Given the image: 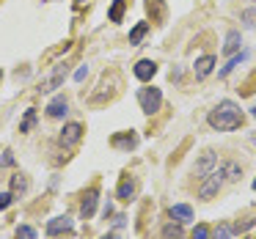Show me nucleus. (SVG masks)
<instances>
[{"label":"nucleus","instance_id":"nucleus-18","mask_svg":"<svg viewBox=\"0 0 256 239\" xmlns=\"http://www.w3.org/2000/svg\"><path fill=\"white\" fill-rule=\"evenodd\" d=\"M132 195H135V184L130 182V179H124V182L118 184V198H122V201H130Z\"/></svg>","mask_w":256,"mask_h":239},{"label":"nucleus","instance_id":"nucleus-31","mask_svg":"<svg viewBox=\"0 0 256 239\" xmlns=\"http://www.w3.org/2000/svg\"><path fill=\"white\" fill-rule=\"evenodd\" d=\"M102 239H122V237H118V234H105Z\"/></svg>","mask_w":256,"mask_h":239},{"label":"nucleus","instance_id":"nucleus-27","mask_svg":"<svg viewBox=\"0 0 256 239\" xmlns=\"http://www.w3.org/2000/svg\"><path fill=\"white\" fill-rule=\"evenodd\" d=\"M193 239H210V228H206V226H196Z\"/></svg>","mask_w":256,"mask_h":239},{"label":"nucleus","instance_id":"nucleus-19","mask_svg":"<svg viewBox=\"0 0 256 239\" xmlns=\"http://www.w3.org/2000/svg\"><path fill=\"white\" fill-rule=\"evenodd\" d=\"M182 237H184V234H182V226H179V223H176V226L168 223V226L162 228V239H182Z\"/></svg>","mask_w":256,"mask_h":239},{"label":"nucleus","instance_id":"nucleus-8","mask_svg":"<svg viewBox=\"0 0 256 239\" xmlns=\"http://www.w3.org/2000/svg\"><path fill=\"white\" fill-rule=\"evenodd\" d=\"M69 231H72V220H69V217H52V220L47 223V234H50V237L69 234Z\"/></svg>","mask_w":256,"mask_h":239},{"label":"nucleus","instance_id":"nucleus-22","mask_svg":"<svg viewBox=\"0 0 256 239\" xmlns=\"http://www.w3.org/2000/svg\"><path fill=\"white\" fill-rule=\"evenodd\" d=\"M12 190H14V193H28V179H25V176H14L12 179Z\"/></svg>","mask_w":256,"mask_h":239},{"label":"nucleus","instance_id":"nucleus-29","mask_svg":"<svg viewBox=\"0 0 256 239\" xmlns=\"http://www.w3.org/2000/svg\"><path fill=\"white\" fill-rule=\"evenodd\" d=\"M3 165H14V157H12V151H6V154H3Z\"/></svg>","mask_w":256,"mask_h":239},{"label":"nucleus","instance_id":"nucleus-35","mask_svg":"<svg viewBox=\"0 0 256 239\" xmlns=\"http://www.w3.org/2000/svg\"><path fill=\"white\" fill-rule=\"evenodd\" d=\"M0 80H3V72H0Z\"/></svg>","mask_w":256,"mask_h":239},{"label":"nucleus","instance_id":"nucleus-36","mask_svg":"<svg viewBox=\"0 0 256 239\" xmlns=\"http://www.w3.org/2000/svg\"><path fill=\"white\" fill-rule=\"evenodd\" d=\"M254 239H256V237H254Z\"/></svg>","mask_w":256,"mask_h":239},{"label":"nucleus","instance_id":"nucleus-12","mask_svg":"<svg viewBox=\"0 0 256 239\" xmlns=\"http://www.w3.org/2000/svg\"><path fill=\"white\" fill-rule=\"evenodd\" d=\"M171 217L176 223H188V220H193V209L188 204H176V206H171Z\"/></svg>","mask_w":256,"mask_h":239},{"label":"nucleus","instance_id":"nucleus-14","mask_svg":"<svg viewBox=\"0 0 256 239\" xmlns=\"http://www.w3.org/2000/svg\"><path fill=\"white\" fill-rule=\"evenodd\" d=\"M240 44H242V39H240V33H237V30H228V36H226V44H223V52H226V55H232V52H237V50H240Z\"/></svg>","mask_w":256,"mask_h":239},{"label":"nucleus","instance_id":"nucleus-33","mask_svg":"<svg viewBox=\"0 0 256 239\" xmlns=\"http://www.w3.org/2000/svg\"><path fill=\"white\" fill-rule=\"evenodd\" d=\"M74 3H86V0H74Z\"/></svg>","mask_w":256,"mask_h":239},{"label":"nucleus","instance_id":"nucleus-25","mask_svg":"<svg viewBox=\"0 0 256 239\" xmlns=\"http://www.w3.org/2000/svg\"><path fill=\"white\" fill-rule=\"evenodd\" d=\"M12 201H14V195H12V193H0V212L8 209V206H12Z\"/></svg>","mask_w":256,"mask_h":239},{"label":"nucleus","instance_id":"nucleus-7","mask_svg":"<svg viewBox=\"0 0 256 239\" xmlns=\"http://www.w3.org/2000/svg\"><path fill=\"white\" fill-rule=\"evenodd\" d=\"M132 72H135V77H138V80H144V83H146V80H152L157 74V63L154 61H146V58H144V61L135 63Z\"/></svg>","mask_w":256,"mask_h":239},{"label":"nucleus","instance_id":"nucleus-26","mask_svg":"<svg viewBox=\"0 0 256 239\" xmlns=\"http://www.w3.org/2000/svg\"><path fill=\"white\" fill-rule=\"evenodd\" d=\"M215 239H232V228H228V226H218Z\"/></svg>","mask_w":256,"mask_h":239},{"label":"nucleus","instance_id":"nucleus-34","mask_svg":"<svg viewBox=\"0 0 256 239\" xmlns=\"http://www.w3.org/2000/svg\"><path fill=\"white\" fill-rule=\"evenodd\" d=\"M254 190H256V179H254Z\"/></svg>","mask_w":256,"mask_h":239},{"label":"nucleus","instance_id":"nucleus-17","mask_svg":"<svg viewBox=\"0 0 256 239\" xmlns=\"http://www.w3.org/2000/svg\"><path fill=\"white\" fill-rule=\"evenodd\" d=\"M146 30H149V22H138L132 28V33H130V44H140V39L146 36Z\"/></svg>","mask_w":256,"mask_h":239},{"label":"nucleus","instance_id":"nucleus-13","mask_svg":"<svg viewBox=\"0 0 256 239\" xmlns=\"http://www.w3.org/2000/svg\"><path fill=\"white\" fill-rule=\"evenodd\" d=\"M220 173H223V179H226V182H237L240 173H242V168H240L237 162H223V165H220Z\"/></svg>","mask_w":256,"mask_h":239},{"label":"nucleus","instance_id":"nucleus-28","mask_svg":"<svg viewBox=\"0 0 256 239\" xmlns=\"http://www.w3.org/2000/svg\"><path fill=\"white\" fill-rule=\"evenodd\" d=\"M86 74H88V66H80L78 72H74V80L80 83V80H86Z\"/></svg>","mask_w":256,"mask_h":239},{"label":"nucleus","instance_id":"nucleus-9","mask_svg":"<svg viewBox=\"0 0 256 239\" xmlns=\"http://www.w3.org/2000/svg\"><path fill=\"white\" fill-rule=\"evenodd\" d=\"M66 113H69V102L64 99V96L50 99V105H47V116H50V118H64Z\"/></svg>","mask_w":256,"mask_h":239},{"label":"nucleus","instance_id":"nucleus-15","mask_svg":"<svg viewBox=\"0 0 256 239\" xmlns=\"http://www.w3.org/2000/svg\"><path fill=\"white\" fill-rule=\"evenodd\" d=\"M124 8H127V0H113L110 11H108V19H110V22H122Z\"/></svg>","mask_w":256,"mask_h":239},{"label":"nucleus","instance_id":"nucleus-1","mask_svg":"<svg viewBox=\"0 0 256 239\" xmlns=\"http://www.w3.org/2000/svg\"><path fill=\"white\" fill-rule=\"evenodd\" d=\"M206 121H210V127L218 129V132H232V129H237L240 124H242V110L228 99L218 102V107L206 116Z\"/></svg>","mask_w":256,"mask_h":239},{"label":"nucleus","instance_id":"nucleus-5","mask_svg":"<svg viewBox=\"0 0 256 239\" xmlns=\"http://www.w3.org/2000/svg\"><path fill=\"white\" fill-rule=\"evenodd\" d=\"M80 138H83V127H80V124H66V127L61 129V135H58V143H61L64 149H74V146L80 143Z\"/></svg>","mask_w":256,"mask_h":239},{"label":"nucleus","instance_id":"nucleus-24","mask_svg":"<svg viewBox=\"0 0 256 239\" xmlns=\"http://www.w3.org/2000/svg\"><path fill=\"white\" fill-rule=\"evenodd\" d=\"M242 22L248 25V28H256V8H248V11H242Z\"/></svg>","mask_w":256,"mask_h":239},{"label":"nucleus","instance_id":"nucleus-23","mask_svg":"<svg viewBox=\"0 0 256 239\" xmlns=\"http://www.w3.org/2000/svg\"><path fill=\"white\" fill-rule=\"evenodd\" d=\"M14 239H36V231L30 226H20L17 228V237H14Z\"/></svg>","mask_w":256,"mask_h":239},{"label":"nucleus","instance_id":"nucleus-30","mask_svg":"<svg viewBox=\"0 0 256 239\" xmlns=\"http://www.w3.org/2000/svg\"><path fill=\"white\" fill-rule=\"evenodd\" d=\"M124 223H127V217H122V215H118L116 220H113V226H116V228H124Z\"/></svg>","mask_w":256,"mask_h":239},{"label":"nucleus","instance_id":"nucleus-4","mask_svg":"<svg viewBox=\"0 0 256 239\" xmlns=\"http://www.w3.org/2000/svg\"><path fill=\"white\" fill-rule=\"evenodd\" d=\"M66 74H69V66H66V63H58V66L52 69V74H50V77H47V80H42L39 91H42V94H50V91L61 88V83L66 80Z\"/></svg>","mask_w":256,"mask_h":239},{"label":"nucleus","instance_id":"nucleus-32","mask_svg":"<svg viewBox=\"0 0 256 239\" xmlns=\"http://www.w3.org/2000/svg\"><path fill=\"white\" fill-rule=\"evenodd\" d=\"M250 113H254V116H256V107H250Z\"/></svg>","mask_w":256,"mask_h":239},{"label":"nucleus","instance_id":"nucleus-3","mask_svg":"<svg viewBox=\"0 0 256 239\" xmlns=\"http://www.w3.org/2000/svg\"><path fill=\"white\" fill-rule=\"evenodd\" d=\"M223 182H226V179H223L220 168H218V171H212V173H206L204 182H201V187H198V198H212V195L223 187Z\"/></svg>","mask_w":256,"mask_h":239},{"label":"nucleus","instance_id":"nucleus-10","mask_svg":"<svg viewBox=\"0 0 256 239\" xmlns=\"http://www.w3.org/2000/svg\"><path fill=\"white\" fill-rule=\"evenodd\" d=\"M212 165H215V151H204V154H201V160L196 162V176L204 179L206 173H212Z\"/></svg>","mask_w":256,"mask_h":239},{"label":"nucleus","instance_id":"nucleus-11","mask_svg":"<svg viewBox=\"0 0 256 239\" xmlns=\"http://www.w3.org/2000/svg\"><path fill=\"white\" fill-rule=\"evenodd\" d=\"M212 66H215V58H212V55H201L198 61H196V80H204V77H210Z\"/></svg>","mask_w":256,"mask_h":239},{"label":"nucleus","instance_id":"nucleus-16","mask_svg":"<svg viewBox=\"0 0 256 239\" xmlns=\"http://www.w3.org/2000/svg\"><path fill=\"white\" fill-rule=\"evenodd\" d=\"M113 146H116V149H135V146H138V138H135V135H116V138H113Z\"/></svg>","mask_w":256,"mask_h":239},{"label":"nucleus","instance_id":"nucleus-21","mask_svg":"<svg viewBox=\"0 0 256 239\" xmlns=\"http://www.w3.org/2000/svg\"><path fill=\"white\" fill-rule=\"evenodd\" d=\"M245 58H248V52H242V55H237V58H232V61H228V66H223V69H220V77H226V74H228V72H232V69H237V66H240V63H242V61H245Z\"/></svg>","mask_w":256,"mask_h":239},{"label":"nucleus","instance_id":"nucleus-2","mask_svg":"<svg viewBox=\"0 0 256 239\" xmlns=\"http://www.w3.org/2000/svg\"><path fill=\"white\" fill-rule=\"evenodd\" d=\"M138 105H140V110H144L146 116L157 113L160 105H162V91L160 88H140L138 91Z\"/></svg>","mask_w":256,"mask_h":239},{"label":"nucleus","instance_id":"nucleus-20","mask_svg":"<svg viewBox=\"0 0 256 239\" xmlns=\"http://www.w3.org/2000/svg\"><path fill=\"white\" fill-rule=\"evenodd\" d=\"M34 124H36V110H25V118H22V124H20V132H28Z\"/></svg>","mask_w":256,"mask_h":239},{"label":"nucleus","instance_id":"nucleus-6","mask_svg":"<svg viewBox=\"0 0 256 239\" xmlns=\"http://www.w3.org/2000/svg\"><path fill=\"white\" fill-rule=\"evenodd\" d=\"M96 201H100V193H96V190H88V193L83 195V204H80V215H83V220L94 217V212H96Z\"/></svg>","mask_w":256,"mask_h":239}]
</instances>
